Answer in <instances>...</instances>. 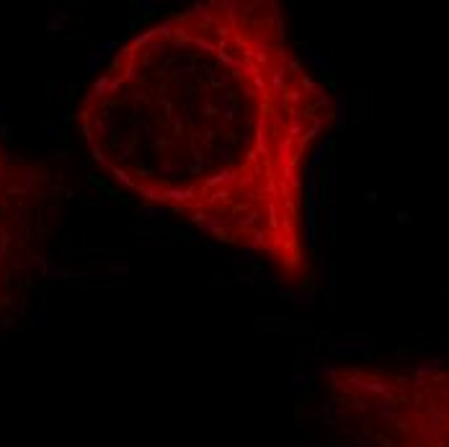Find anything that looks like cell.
<instances>
[{"mask_svg":"<svg viewBox=\"0 0 449 447\" xmlns=\"http://www.w3.org/2000/svg\"><path fill=\"white\" fill-rule=\"evenodd\" d=\"M336 119L277 0H201L155 18L78 106L108 181L299 292L315 287L310 166Z\"/></svg>","mask_w":449,"mask_h":447,"instance_id":"obj_1","label":"cell"},{"mask_svg":"<svg viewBox=\"0 0 449 447\" xmlns=\"http://www.w3.org/2000/svg\"><path fill=\"white\" fill-rule=\"evenodd\" d=\"M325 385L351 447H449V364H333Z\"/></svg>","mask_w":449,"mask_h":447,"instance_id":"obj_2","label":"cell"},{"mask_svg":"<svg viewBox=\"0 0 449 447\" xmlns=\"http://www.w3.org/2000/svg\"><path fill=\"white\" fill-rule=\"evenodd\" d=\"M62 202L47 163L16 155L0 137V328L21 310Z\"/></svg>","mask_w":449,"mask_h":447,"instance_id":"obj_3","label":"cell"}]
</instances>
